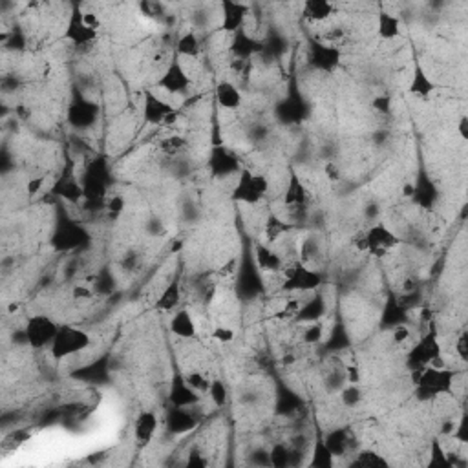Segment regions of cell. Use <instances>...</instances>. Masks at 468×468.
Masks as SVG:
<instances>
[{
  "mask_svg": "<svg viewBox=\"0 0 468 468\" xmlns=\"http://www.w3.org/2000/svg\"><path fill=\"white\" fill-rule=\"evenodd\" d=\"M92 242L88 230L79 222L72 220L68 214L60 213L50 236V245L57 252L83 251Z\"/></svg>",
  "mask_w": 468,
  "mask_h": 468,
  "instance_id": "3",
  "label": "cell"
},
{
  "mask_svg": "<svg viewBox=\"0 0 468 468\" xmlns=\"http://www.w3.org/2000/svg\"><path fill=\"white\" fill-rule=\"evenodd\" d=\"M158 86L163 92H166V94L181 95L187 94L188 90H191L192 81L191 77H188L187 70H185L178 60H172V63L166 66L165 72H163V75L159 77Z\"/></svg>",
  "mask_w": 468,
  "mask_h": 468,
  "instance_id": "17",
  "label": "cell"
},
{
  "mask_svg": "<svg viewBox=\"0 0 468 468\" xmlns=\"http://www.w3.org/2000/svg\"><path fill=\"white\" fill-rule=\"evenodd\" d=\"M187 464L188 467H205V464H207V459L201 457V454H198V452H192L191 456H188Z\"/></svg>",
  "mask_w": 468,
  "mask_h": 468,
  "instance_id": "59",
  "label": "cell"
},
{
  "mask_svg": "<svg viewBox=\"0 0 468 468\" xmlns=\"http://www.w3.org/2000/svg\"><path fill=\"white\" fill-rule=\"evenodd\" d=\"M307 64L320 73H333L342 63L341 48L331 46L320 38H311L306 51Z\"/></svg>",
  "mask_w": 468,
  "mask_h": 468,
  "instance_id": "12",
  "label": "cell"
},
{
  "mask_svg": "<svg viewBox=\"0 0 468 468\" xmlns=\"http://www.w3.org/2000/svg\"><path fill=\"white\" fill-rule=\"evenodd\" d=\"M335 6L329 0H307L302 6L304 18L311 22H326L333 17Z\"/></svg>",
  "mask_w": 468,
  "mask_h": 468,
  "instance_id": "36",
  "label": "cell"
},
{
  "mask_svg": "<svg viewBox=\"0 0 468 468\" xmlns=\"http://www.w3.org/2000/svg\"><path fill=\"white\" fill-rule=\"evenodd\" d=\"M400 18L390 11H381L377 17V35L383 41H393L400 35Z\"/></svg>",
  "mask_w": 468,
  "mask_h": 468,
  "instance_id": "39",
  "label": "cell"
},
{
  "mask_svg": "<svg viewBox=\"0 0 468 468\" xmlns=\"http://www.w3.org/2000/svg\"><path fill=\"white\" fill-rule=\"evenodd\" d=\"M101 114V107L92 99L85 97L79 90H73L72 101L66 112V121L75 130H88L94 127Z\"/></svg>",
  "mask_w": 468,
  "mask_h": 468,
  "instance_id": "11",
  "label": "cell"
},
{
  "mask_svg": "<svg viewBox=\"0 0 468 468\" xmlns=\"http://www.w3.org/2000/svg\"><path fill=\"white\" fill-rule=\"evenodd\" d=\"M213 341L220 342V344H230V342L234 341V336H236V333H234L233 328H227V326H218V328H214L213 331Z\"/></svg>",
  "mask_w": 468,
  "mask_h": 468,
  "instance_id": "53",
  "label": "cell"
},
{
  "mask_svg": "<svg viewBox=\"0 0 468 468\" xmlns=\"http://www.w3.org/2000/svg\"><path fill=\"white\" fill-rule=\"evenodd\" d=\"M53 194H57V196L63 198V200L70 201V203H79V201H83V198H85L81 181H77L70 171L64 172L59 178V181L53 185Z\"/></svg>",
  "mask_w": 468,
  "mask_h": 468,
  "instance_id": "29",
  "label": "cell"
},
{
  "mask_svg": "<svg viewBox=\"0 0 468 468\" xmlns=\"http://www.w3.org/2000/svg\"><path fill=\"white\" fill-rule=\"evenodd\" d=\"M179 112L172 107L171 102L163 101L152 92H147L145 99H143V119L145 123L152 124V127H165V124H172L178 121Z\"/></svg>",
  "mask_w": 468,
  "mask_h": 468,
  "instance_id": "15",
  "label": "cell"
},
{
  "mask_svg": "<svg viewBox=\"0 0 468 468\" xmlns=\"http://www.w3.org/2000/svg\"><path fill=\"white\" fill-rule=\"evenodd\" d=\"M159 428V419L158 415L150 410L141 412L134 422V437H136L137 447H147L152 443L154 435Z\"/></svg>",
  "mask_w": 468,
  "mask_h": 468,
  "instance_id": "27",
  "label": "cell"
},
{
  "mask_svg": "<svg viewBox=\"0 0 468 468\" xmlns=\"http://www.w3.org/2000/svg\"><path fill=\"white\" fill-rule=\"evenodd\" d=\"M198 426L196 413L191 412V408H181V406H172L165 415V428L171 435H185L192 432Z\"/></svg>",
  "mask_w": 468,
  "mask_h": 468,
  "instance_id": "23",
  "label": "cell"
},
{
  "mask_svg": "<svg viewBox=\"0 0 468 468\" xmlns=\"http://www.w3.org/2000/svg\"><path fill=\"white\" fill-rule=\"evenodd\" d=\"M284 205L285 209L291 211L294 218L302 216L306 213L307 191L297 172H291L289 179H287V185H285L284 191Z\"/></svg>",
  "mask_w": 468,
  "mask_h": 468,
  "instance_id": "20",
  "label": "cell"
},
{
  "mask_svg": "<svg viewBox=\"0 0 468 468\" xmlns=\"http://www.w3.org/2000/svg\"><path fill=\"white\" fill-rule=\"evenodd\" d=\"M229 53L236 60H251L255 55L262 53V41L255 38L245 31V28L233 35L229 44Z\"/></svg>",
  "mask_w": 468,
  "mask_h": 468,
  "instance_id": "24",
  "label": "cell"
},
{
  "mask_svg": "<svg viewBox=\"0 0 468 468\" xmlns=\"http://www.w3.org/2000/svg\"><path fill=\"white\" fill-rule=\"evenodd\" d=\"M456 353L463 362L468 361V333H467V329H463V331L459 333V336H457Z\"/></svg>",
  "mask_w": 468,
  "mask_h": 468,
  "instance_id": "54",
  "label": "cell"
},
{
  "mask_svg": "<svg viewBox=\"0 0 468 468\" xmlns=\"http://www.w3.org/2000/svg\"><path fill=\"white\" fill-rule=\"evenodd\" d=\"M97 37L99 30L85 21V11H81L79 8H73L68 22H66L64 38L75 44V46H88V44H94Z\"/></svg>",
  "mask_w": 468,
  "mask_h": 468,
  "instance_id": "16",
  "label": "cell"
},
{
  "mask_svg": "<svg viewBox=\"0 0 468 468\" xmlns=\"http://www.w3.org/2000/svg\"><path fill=\"white\" fill-rule=\"evenodd\" d=\"M209 397L211 400H213L214 405L218 406V408H223V406L229 403V390H227L225 383L220 379H214L211 381V386H209Z\"/></svg>",
  "mask_w": 468,
  "mask_h": 468,
  "instance_id": "46",
  "label": "cell"
},
{
  "mask_svg": "<svg viewBox=\"0 0 468 468\" xmlns=\"http://www.w3.org/2000/svg\"><path fill=\"white\" fill-rule=\"evenodd\" d=\"M294 229L293 222H285L277 214H269L264 222V236L269 243H275L282 240L285 234H289Z\"/></svg>",
  "mask_w": 468,
  "mask_h": 468,
  "instance_id": "38",
  "label": "cell"
},
{
  "mask_svg": "<svg viewBox=\"0 0 468 468\" xmlns=\"http://www.w3.org/2000/svg\"><path fill=\"white\" fill-rule=\"evenodd\" d=\"M201 395L196 392L191 384L185 381V375L176 373L171 381V388H169V403L172 406H181V408H192V406L200 405Z\"/></svg>",
  "mask_w": 468,
  "mask_h": 468,
  "instance_id": "22",
  "label": "cell"
},
{
  "mask_svg": "<svg viewBox=\"0 0 468 468\" xmlns=\"http://www.w3.org/2000/svg\"><path fill=\"white\" fill-rule=\"evenodd\" d=\"M457 132H459L461 139L467 141L468 139V117L467 115H461L459 123H457Z\"/></svg>",
  "mask_w": 468,
  "mask_h": 468,
  "instance_id": "60",
  "label": "cell"
},
{
  "mask_svg": "<svg viewBox=\"0 0 468 468\" xmlns=\"http://www.w3.org/2000/svg\"><path fill=\"white\" fill-rule=\"evenodd\" d=\"M234 293L242 302H252L265 293L264 272L256 265L252 251H245L240 260L236 275H234Z\"/></svg>",
  "mask_w": 468,
  "mask_h": 468,
  "instance_id": "4",
  "label": "cell"
},
{
  "mask_svg": "<svg viewBox=\"0 0 468 468\" xmlns=\"http://www.w3.org/2000/svg\"><path fill=\"white\" fill-rule=\"evenodd\" d=\"M285 46H287L285 38L277 31H272L267 37L262 38V53L260 55H265L269 59H278L285 51Z\"/></svg>",
  "mask_w": 468,
  "mask_h": 468,
  "instance_id": "43",
  "label": "cell"
},
{
  "mask_svg": "<svg viewBox=\"0 0 468 468\" xmlns=\"http://www.w3.org/2000/svg\"><path fill=\"white\" fill-rule=\"evenodd\" d=\"M158 147L169 158H179V156H184L188 150V141L184 136H179V134H172V136L163 137Z\"/></svg>",
  "mask_w": 468,
  "mask_h": 468,
  "instance_id": "41",
  "label": "cell"
},
{
  "mask_svg": "<svg viewBox=\"0 0 468 468\" xmlns=\"http://www.w3.org/2000/svg\"><path fill=\"white\" fill-rule=\"evenodd\" d=\"M214 95H216V102L223 110H238L243 102L242 92L229 81L220 83L214 90Z\"/></svg>",
  "mask_w": 468,
  "mask_h": 468,
  "instance_id": "31",
  "label": "cell"
},
{
  "mask_svg": "<svg viewBox=\"0 0 468 468\" xmlns=\"http://www.w3.org/2000/svg\"><path fill=\"white\" fill-rule=\"evenodd\" d=\"M430 467H450V459L445 454L443 447L439 445V441L435 439L434 443H432V452H430Z\"/></svg>",
  "mask_w": 468,
  "mask_h": 468,
  "instance_id": "52",
  "label": "cell"
},
{
  "mask_svg": "<svg viewBox=\"0 0 468 468\" xmlns=\"http://www.w3.org/2000/svg\"><path fill=\"white\" fill-rule=\"evenodd\" d=\"M307 328L306 331H304V342L309 346H317L322 342V336H324V328L322 324L320 322H313V324H306Z\"/></svg>",
  "mask_w": 468,
  "mask_h": 468,
  "instance_id": "50",
  "label": "cell"
},
{
  "mask_svg": "<svg viewBox=\"0 0 468 468\" xmlns=\"http://www.w3.org/2000/svg\"><path fill=\"white\" fill-rule=\"evenodd\" d=\"M322 285V275L309 265L300 262H294L289 267H284V282H282V291L285 293H315Z\"/></svg>",
  "mask_w": 468,
  "mask_h": 468,
  "instance_id": "5",
  "label": "cell"
},
{
  "mask_svg": "<svg viewBox=\"0 0 468 468\" xmlns=\"http://www.w3.org/2000/svg\"><path fill=\"white\" fill-rule=\"evenodd\" d=\"M456 371L443 366H426L413 371L415 395L419 400H432L439 395H450L454 392Z\"/></svg>",
  "mask_w": 468,
  "mask_h": 468,
  "instance_id": "2",
  "label": "cell"
},
{
  "mask_svg": "<svg viewBox=\"0 0 468 468\" xmlns=\"http://www.w3.org/2000/svg\"><path fill=\"white\" fill-rule=\"evenodd\" d=\"M341 400L342 405L348 406V408H355V406L361 405L362 400V392L357 384H348L341 392Z\"/></svg>",
  "mask_w": 468,
  "mask_h": 468,
  "instance_id": "49",
  "label": "cell"
},
{
  "mask_svg": "<svg viewBox=\"0 0 468 468\" xmlns=\"http://www.w3.org/2000/svg\"><path fill=\"white\" fill-rule=\"evenodd\" d=\"M371 107L377 112H381V114H390L392 112V99L388 97V95H377L371 101Z\"/></svg>",
  "mask_w": 468,
  "mask_h": 468,
  "instance_id": "56",
  "label": "cell"
},
{
  "mask_svg": "<svg viewBox=\"0 0 468 468\" xmlns=\"http://www.w3.org/2000/svg\"><path fill=\"white\" fill-rule=\"evenodd\" d=\"M351 346V336H349L348 328L344 326V322H336L333 326L331 333H329L328 341L324 342V349L328 353H341Z\"/></svg>",
  "mask_w": 468,
  "mask_h": 468,
  "instance_id": "37",
  "label": "cell"
},
{
  "mask_svg": "<svg viewBox=\"0 0 468 468\" xmlns=\"http://www.w3.org/2000/svg\"><path fill=\"white\" fill-rule=\"evenodd\" d=\"M400 243L399 236L392 229H388L383 223L370 227L366 233H361L357 240V245L361 251H366L368 255L375 258H384Z\"/></svg>",
  "mask_w": 468,
  "mask_h": 468,
  "instance_id": "8",
  "label": "cell"
},
{
  "mask_svg": "<svg viewBox=\"0 0 468 468\" xmlns=\"http://www.w3.org/2000/svg\"><path fill=\"white\" fill-rule=\"evenodd\" d=\"M92 344L88 333L75 326H59L55 341L51 344L50 353L55 361H64L72 355L81 353Z\"/></svg>",
  "mask_w": 468,
  "mask_h": 468,
  "instance_id": "7",
  "label": "cell"
},
{
  "mask_svg": "<svg viewBox=\"0 0 468 468\" xmlns=\"http://www.w3.org/2000/svg\"><path fill=\"white\" fill-rule=\"evenodd\" d=\"M410 313L405 309V306L400 304L399 294L390 293L386 297L383 304V309H381V317H379V326L383 329H388V331H392L393 328L397 326H405L408 324Z\"/></svg>",
  "mask_w": 468,
  "mask_h": 468,
  "instance_id": "21",
  "label": "cell"
},
{
  "mask_svg": "<svg viewBox=\"0 0 468 468\" xmlns=\"http://www.w3.org/2000/svg\"><path fill=\"white\" fill-rule=\"evenodd\" d=\"M92 297H94V291L86 287V285H77L75 289H73V298L75 300H90Z\"/></svg>",
  "mask_w": 468,
  "mask_h": 468,
  "instance_id": "58",
  "label": "cell"
},
{
  "mask_svg": "<svg viewBox=\"0 0 468 468\" xmlns=\"http://www.w3.org/2000/svg\"><path fill=\"white\" fill-rule=\"evenodd\" d=\"M408 336H410V329L406 324L405 326H397V328L392 329V339L395 344H403L405 341H408Z\"/></svg>",
  "mask_w": 468,
  "mask_h": 468,
  "instance_id": "57",
  "label": "cell"
},
{
  "mask_svg": "<svg viewBox=\"0 0 468 468\" xmlns=\"http://www.w3.org/2000/svg\"><path fill=\"white\" fill-rule=\"evenodd\" d=\"M335 464V457H333L331 452L328 450V447L324 445V439H317L313 452H311V461L309 467L313 468H331Z\"/></svg>",
  "mask_w": 468,
  "mask_h": 468,
  "instance_id": "44",
  "label": "cell"
},
{
  "mask_svg": "<svg viewBox=\"0 0 468 468\" xmlns=\"http://www.w3.org/2000/svg\"><path fill=\"white\" fill-rule=\"evenodd\" d=\"M30 437H31V432L28 430V428L13 430L11 434H8L4 439H2V450H8V452L15 450V448L21 447V445L26 443Z\"/></svg>",
  "mask_w": 468,
  "mask_h": 468,
  "instance_id": "47",
  "label": "cell"
},
{
  "mask_svg": "<svg viewBox=\"0 0 468 468\" xmlns=\"http://www.w3.org/2000/svg\"><path fill=\"white\" fill-rule=\"evenodd\" d=\"M294 454H297V448L287 447V445H275L269 452V464L275 468H287L291 464H297L294 461Z\"/></svg>",
  "mask_w": 468,
  "mask_h": 468,
  "instance_id": "40",
  "label": "cell"
},
{
  "mask_svg": "<svg viewBox=\"0 0 468 468\" xmlns=\"http://www.w3.org/2000/svg\"><path fill=\"white\" fill-rule=\"evenodd\" d=\"M309 115V102L302 95V92L298 90L297 85L291 86L287 90V94L284 99L277 102L275 107V117L284 127H293V124H300L307 119Z\"/></svg>",
  "mask_w": 468,
  "mask_h": 468,
  "instance_id": "10",
  "label": "cell"
},
{
  "mask_svg": "<svg viewBox=\"0 0 468 468\" xmlns=\"http://www.w3.org/2000/svg\"><path fill=\"white\" fill-rule=\"evenodd\" d=\"M169 328H171L172 335L179 336V339H194L198 333L196 329V322L192 319V315L188 313L187 309H178L172 315L171 324H169Z\"/></svg>",
  "mask_w": 468,
  "mask_h": 468,
  "instance_id": "32",
  "label": "cell"
},
{
  "mask_svg": "<svg viewBox=\"0 0 468 468\" xmlns=\"http://www.w3.org/2000/svg\"><path fill=\"white\" fill-rule=\"evenodd\" d=\"M300 307H302V302L297 300V298H291V300H287V302L284 304V307L278 311L277 319L284 320V322H297Z\"/></svg>",
  "mask_w": 468,
  "mask_h": 468,
  "instance_id": "48",
  "label": "cell"
},
{
  "mask_svg": "<svg viewBox=\"0 0 468 468\" xmlns=\"http://www.w3.org/2000/svg\"><path fill=\"white\" fill-rule=\"evenodd\" d=\"M326 311H328V304H326V298L322 297V293H317L307 300V302L302 304L300 307V313H298L297 322L300 324H313V322H320L326 315Z\"/></svg>",
  "mask_w": 468,
  "mask_h": 468,
  "instance_id": "30",
  "label": "cell"
},
{
  "mask_svg": "<svg viewBox=\"0 0 468 468\" xmlns=\"http://www.w3.org/2000/svg\"><path fill=\"white\" fill-rule=\"evenodd\" d=\"M83 185V203L90 213L107 209L108 188L112 185V172L107 159L95 158L86 163V169L81 178Z\"/></svg>",
  "mask_w": 468,
  "mask_h": 468,
  "instance_id": "1",
  "label": "cell"
},
{
  "mask_svg": "<svg viewBox=\"0 0 468 468\" xmlns=\"http://www.w3.org/2000/svg\"><path fill=\"white\" fill-rule=\"evenodd\" d=\"M107 211L108 214H112V216H119L121 213L124 211V200L123 196H112L107 200Z\"/></svg>",
  "mask_w": 468,
  "mask_h": 468,
  "instance_id": "55",
  "label": "cell"
},
{
  "mask_svg": "<svg viewBox=\"0 0 468 468\" xmlns=\"http://www.w3.org/2000/svg\"><path fill=\"white\" fill-rule=\"evenodd\" d=\"M220 8H222V26H220V30L230 35L243 30L247 13H249V8L245 4L234 2V0H223Z\"/></svg>",
  "mask_w": 468,
  "mask_h": 468,
  "instance_id": "26",
  "label": "cell"
},
{
  "mask_svg": "<svg viewBox=\"0 0 468 468\" xmlns=\"http://www.w3.org/2000/svg\"><path fill=\"white\" fill-rule=\"evenodd\" d=\"M412 185L413 191L410 200L422 211L435 209V205H437L439 201V187L435 185L434 179L430 178V174L421 172V174L418 176V179H415V184Z\"/></svg>",
  "mask_w": 468,
  "mask_h": 468,
  "instance_id": "19",
  "label": "cell"
},
{
  "mask_svg": "<svg viewBox=\"0 0 468 468\" xmlns=\"http://www.w3.org/2000/svg\"><path fill=\"white\" fill-rule=\"evenodd\" d=\"M207 171L216 181H225L233 176H238L243 169L242 161L233 150L227 147H213L207 159Z\"/></svg>",
  "mask_w": 468,
  "mask_h": 468,
  "instance_id": "14",
  "label": "cell"
},
{
  "mask_svg": "<svg viewBox=\"0 0 468 468\" xmlns=\"http://www.w3.org/2000/svg\"><path fill=\"white\" fill-rule=\"evenodd\" d=\"M267 192L269 179L265 176L243 169L238 174V179H236L230 200L242 205H258L267 196Z\"/></svg>",
  "mask_w": 468,
  "mask_h": 468,
  "instance_id": "6",
  "label": "cell"
},
{
  "mask_svg": "<svg viewBox=\"0 0 468 468\" xmlns=\"http://www.w3.org/2000/svg\"><path fill=\"white\" fill-rule=\"evenodd\" d=\"M408 90L410 94L415 95V97H421V99H428L432 94H434L435 90V85L432 83V79L428 77V73L425 72V68L422 66H415L412 72V79H410L408 83Z\"/></svg>",
  "mask_w": 468,
  "mask_h": 468,
  "instance_id": "35",
  "label": "cell"
},
{
  "mask_svg": "<svg viewBox=\"0 0 468 468\" xmlns=\"http://www.w3.org/2000/svg\"><path fill=\"white\" fill-rule=\"evenodd\" d=\"M201 51V44L200 38L194 31H187L181 37L178 38V43H176V53L179 57H188V59H194V57L200 55Z\"/></svg>",
  "mask_w": 468,
  "mask_h": 468,
  "instance_id": "42",
  "label": "cell"
},
{
  "mask_svg": "<svg viewBox=\"0 0 468 468\" xmlns=\"http://www.w3.org/2000/svg\"><path fill=\"white\" fill-rule=\"evenodd\" d=\"M439 357H441V344H439L437 329L430 320V329L415 342V346L406 355V366L412 371H418L432 366Z\"/></svg>",
  "mask_w": 468,
  "mask_h": 468,
  "instance_id": "9",
  "label": "cell"
},
{
  "mask_svg": "<svg viewBox=\"0 0 468 468\" xmlns=\"http://www.w3.org/2000/svg\"><path fill=\"white\" fill-rule=\"evenodd\" d=\"M179 304H181V282L174 278L166 284L163 293L156 300V309L163 311V313H172V311H176V307H179Z\"/></svg>",
  "mask_w": 468,
  "mask_h": 468,
  "instance_id": "33",
  "label": "cell"
},
{
  "mask_svg": "<svg viewBox=\"0 0 468 468\" xmlns=\"http://www.w3.org/2000/svg\"><path fill=\"white\" fill-rule=\"evenodd\" d=\"M306 406L304 399L298 395L294 390H291L287 384H278L277 399H275V413L278 418H294Z\"/></svg>",
  "mask_w": 468,
  "mask_h": 468,
  "instance_id": "25",
  "label": "cell"
},
{
  "mask_svg": "<svg viewBox=\"0 0 468 468\" xmlns=\"http://www.w3.org/2000/svg\"><path fill=\"white\" fill-rule=\"evenodd\" d=\"M110 375H112V368L108 355L95 358V361H92L90 364H86V366L77 368V370L72 371L73 379L81 381V383L86 384H92V386H102V384H108L110 383Z\"/></svg>",
  "mask_w": 468,
  "mask_h": 468,
  "instance_id": "18",
  "label": "cell"
},
{
  "mask_svg": "<svg viewBox=\"0 0 468 468\" xmlns=\"http://www.w3.org/2000/svg\"><path fill=\"white\" fill-rule=\"evenodd\" d=\"M59 324L48 315H33L24 326V341L33 349L51 348L55 341Z\"/></svg>",
  "mask_w": 468,
  "mask_h": 468,
  "instance_id": "13",
  "label": "cell"
},
{
  "mask_svg": "<svg viewBox=\"0 0 468 468\" xmlns=\"http://www.w3.org/2000/svg\"><path fill=\"white\" fill-rule=\"evenodd\" d=\"M326 174H328V178L331 179V181H339V179H341V171H339V166H336L335 163H328V165H326Z\"/></svg>",
  "mask_w": 468,
  "mask_h": 468,
  "instance_id": "61",
  "label": "cell"
},
{
  "mask_svg": "<svg viewBox=\"0 0 468 468\" xmlns=\"http://www.w3.org/2000/svg\"><path fill=\"white\" fill-rule=\"evenodd\" d=\"M185 381H187L188 384H191L196 392L203 393V392H209V386H211V381L205 377L203 373H200V371H191V373L185 375Z\"/></svg>",
  "mask_w": 468,
  "mask_h": 468,
  "instance_id": "51",
  "label": "cell"
},
{
  "mask_svg": "<svg viewBox=\"0 0 468 468\" xmlns=\"http://www.w3.org/2000/svg\"><path fill=\"white\" fill-rule=\"evenodd\" d=\"M252 258H255L256 265L262 272H280L284 271V258L278 255L271 245H264V243H256L252 249Z\"/></svg>",
  "mask_w": 468,
  "mask_h": 468,
  "instance_id": "28",
  "label": "cell"
},
{
  "mask_svg": "<svg viewBox=\"0 0 468 468\" xmlns=\"http://www.w3.org/2000/svg\"><path fill=\"white\" fill-rule=\"evenodd\" d=\"M324 445L328 447V450L331 452L333 457H344L346 454L351 448V435H349V430L346 428H335L329 434H326L324 437Z\"/></svg>",
  "mask_w": 468,
  "mask_h": 468,
  "instance_id": "34",
  "label": "cell"
},
{
  "mask_svg": "<svg viewBox=\"0 0 468 468\" xmlns=\"http://www.w3.org/2000/svg\"><path fill=\"white\" fill-rule=\"evenodd\" d=\"M388 461L384 459L381 454L373 450H364L361 452L357 456V459L351 463V467H361V468H381V467H388Z\"/></svg>",
  "mask_w": 468,
  "mask_h": 468,
  "instance_id": "45",
  "label": "cell"
}]
</instances>
